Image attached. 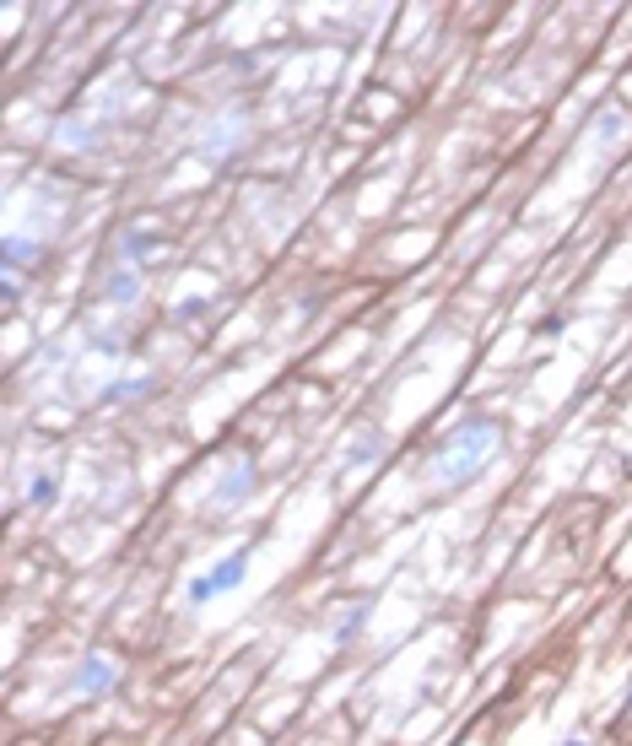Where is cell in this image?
Here are the masks:
<instances>
[{
	"label": "cell",
	"instance_id": "1",
	"mask_svg": "<svg viewBox=\"0 0 632 746\" xmlns=\"http://www.w3.org/2000/svg\"><path fill=\"white\" fill-rule=\"evenodd\" d=\"M497 455H503V422L476 411V417H460L422 460H416V476L438 492H454V487H470L476 476H487V465Z\"/></svg>",
	"mask_w": 632,
	"mask_h": 746
},
{
	"label": "cell",
	"instance_id": "2",
	"mask_svg": "<svg viewBox=\"0 0 632 746\" xmlns=\"http://www.w3.org/2000/svg\"><path fill=\"white\" fill-rule=\"evenodd\" d=\"M249 563H254L249 546H233V552H222L217 563H206L200 574H190L184 590H179L184 611H206V606H217L222 595H238L249 584Z\"/></svg>",
	"mask_w": 632,
	"mask_h": 746
},
{
	"label": "cell",
	"instance_id": "3",
	"mask_svg": "<svg viewBox=\"0 0 632 746\" xmlns=\"http://www.w3.org/2000/svg\"><path fill=\"white\" fill-rule=\"evenodd\" d=\"M119 660L114 655H103V649H92V655L76 660V671H71V682H65V692H76L82 703H98V698H109V692L119 687Z\"/></svg>",
	"mask_w": 632,
	"mask_h": 746
},
{
	"label": "cell",
	"instance_id": "4",
	"mask_svg": "<svg viewBox=\"0 0 632 746\" xmlns=\"http://www.w3.org/2000/svg\"><path fill=\"white\" fill-rule=\"evenodd\" d=\"M249 498H254V460L249 455H233V460H227V471H222V482L211 487L206 509L211 514H233V509H244Z\"/></svg>",
	"mask_w": 632,
	"mask_h": 746
},
{
	"label": "cell",
	"instance_id": "5",
	"mask_svg": "<svg viewBox=\"0 0 632 746\" xmlns=\"http://www.w3.org/2000/svg\"><path fill=\"white\" fill-rule=\"evenodd\" d=\"M244 119L238 114H227V119H217V125H206V141H200V157H206L211 168H227L238 152H244Z\"/></svg>",
	"mask_w": 632,
	"mask_h": 746
},
{
	"label": "cell",
	"instance_id": "6",
	"mask_svg": "<svg viewBox=\"0 0 632 746\" xmlns=\"http://www.w3.org/2000/svg\"><path fill=\"white\" fill-rule=\"evenodd\" d=\"M141 292H146V282H141V265H114V271L103 276L98 298L109 303V309H136V303H141Z\"/></svg>",
	"mask_w": 632,
	"mask_h": 746
},
{
	"label": "cell",
	"instance_id": "7",
	"mask_svg": "<svg viewBox=\"0 0 632 746\" xmlns=\"http://www.w3.org/2000/svg\"><path fill=\"white\" fill-rule=\"evenodd\" d=\"M384 449H389V433H384V428H362L352 444H346V455H341V476L368 471L373 460H384Z\"/></svg>",
	"mask_w": 632,
	"mask_h": 746
},
{
	"label": "cell",
	"instance_id": "8",
	"mask_svg": "<svg viewBox=\"0 0 632 746\" xmlns=\"http://www.w3.org/2000/svg\"><path fill=\"white\" fill-rule=\"evenodd\" d=\"M38 260H44V244L28 233H6V276L17 282V276H33Z\"/></svg>",
	"mask_w": 632,
	"mask_h": 746
},
{
	"label": "cell",
	"instance_id": "9",
	"mask_svg": "<svg viewBox=\"0 0 632 746\" xmlns=\"http://www.w3.org/2000/svg\"><path fill=\"white\" fill-rule=\"evenodd\" d=\"M152 390H157V373H119V379H109L98 390V401L125 406V401H141V395H152Z\"/></svg>",
	"mask_w": 632,
	"mask_h": 746
},
{
	"label": "cell",
	"instance_id": "10",
	"mask_svg": "<svg viewBox=\"0 0 632 746\" xmlns=\"http://www.w3.org/2000/svg\"><path fill=\"white\" fill-rule=\"evenodd\" d=\"M622 136H627V114L605 103V109L595 114V125H589V152H600V146L611 152V146H622Z\"/></svg>",
	"mask_w": 632,
	"mask_h": 746
},
{
	"label": "cell",
	"instance_id": "11",
	"mask_svg": "<svg viewBox=\"0 0 632 746\" xmlns=\"http://www.w3.org/2000/svg\"><path fill=\"white\" fill-rule=\"evenodd\" d=\"M152 249H163V233H152V228H125L119 233V255H125V265H141Z\"/></svg>",
	"mask_w": 632,
	"mask_h": 746
},
{
	"label": "cell",
	"instance_id": "12",
	"mask_svg": "<svg viewBox=\"0 0 632 746\" xmlns=\"http://www.w3.org/2000/svg\"><path fill=\"white\" fill-rule=\"evenodd\" d=\"M28 503H33L38 514L55 509V503H60V476H55V471H33V476H28Z\"/></svg>",
	"mask_w": 632,
	"mask_h": 746
},
{
	"label": "cell",
	"instance_id": "13",
	"mask_svg": "<svg viewBox=\"0 0 632 746\" xmlns=\"http://www.w3.org/2000/svg\"><path fill=\"white\" fill-rule=\"evenodd\" d=\"M92 136H98V130H92L87 119H60V125H55V141H60V146H71V152H87Z\"/></svg>",
	"mask_w": 632,
	"mask_h": 746
},
{
	"label": "cell",
	"instance_id": "14",
	"mask_svg": "<svg viewBox=\"0 0 632 746\" xmlns=\"http://www.w3.org/2000/svg\"><path fill=\"white\" fill-rule=\"evenodd\" d=\"M362 633H368V601L352 606V611H341V622H335V644H357Z\"/></svg>",
	"mask_w": 632,
	"mask_h": 746
},
{
	"label": "cell",
	"instance_id": "15",
	"mask_svg": "<svg viewBox=\"0 0 632 746\" xmlns=\"http://www.w3.org/2000/svg\"><path fill=\"white\" fill-rule=\"evenodd\" d=\"M562 330H568V319H562V314H546L541 325H535V336H541V341H557Z\"/></svg>",
	"mask_w": 632,
	"mask_h": 746
},
{
	"label": "cell",
	"instance_id": "16",
	"mask_svg": "<svg viewBox=\"0 0 632 746\" xmlns=\"http://www.w3.org/2000/svg\"><path fill=\"white\" fill-rule=\"evenodd\" d=\"M0 298H6V309H17V303H22V282H11V276H6V287H0Z\"/></svg>",
	"mask_w": 632,
	"mask_h": 746
},
{
	"label": "cell",
	"instance_id": "17",
	"mask_svg": "<svg viewBox=\"0 0 632 746\" xmlns=\"http://www.w3.org/2000/svg\"><path fill=\"white\" fill-rule=\"evenodd\" d=\"M200 309H206V298H184V303H179V314H184V319H195Z\"/></svg>",
	"mask_w": 632,
	"mask_h": 746
},
{
	"label": "cell",
	"instance_id": "18",
	"mask_svg": "<svg viewBox=\"0 0 632 746\" xmlns=\"http://www.w3.org/2000/svg\"><path fill=\"white\" fill-rule=\"evenodd\" d=\"M622 719H632V682H627V698H622Z\"/></svg>",
	"mask_w": 632,
	"mask_h": 746
},
{
	"label": "cell",
	"instance_id": "19",
	"mask_svg": "<svg viewBox=\"0 0 632 746\" xmlns=\"http://www.w3.org/2000/svg\"><path fill=\"white\" fill-rule=\"evenodd\" d=\"M562 746H589V736H568V741H562Z\"/></svg>",
	"mask_w": 632,
	"mask_h": 746
},
{
	"label": "cell",
	"instance_id": "20",
	"mask_svg": "<svg viewBox=\"0 0 632 746\" xmlns=\"http://www.w3.org/2000/svg\"><path fill=\"white\" fill-rule=\"evenodd\" d=\"M627 471H632V455H627Z\"/></svg>",
	"mask_w": 632,
	"mask_h": 746
}]
</instances>
